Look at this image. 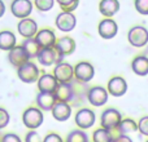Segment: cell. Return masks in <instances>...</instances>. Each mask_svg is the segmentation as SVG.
<instances>
[{
  "label": "cell",
  "mask_w": 148,
  "mask_h": 142,
  "mask_svg": "<svg viewBox=\"0 0 148 142\" xmlns=\"http://www.w3.org/2000/svg\"><path fill=\"white\" fill-rule=\"evenodd\" d=\"M44 122L43 111L39 110L38 107H29L23 111L22 114V123L26 128L31 131H35L39 128Z\"/></svg>",
  "instance_id": "cell-1"
},
{
  "label": "cell",
  "mask_w": 148,
  "mask_h": 142,
  "mask_svg": "<svg viewBox=\"0 0 148 142\" xmlns=\"http://www.w3.org/2000/svg\"><path fill=\"white\" fill-rule=\"evenodd\" d=\"M113 137L110 135V131H107L104 128H99L92 135V142H112Z\"/></svg>",
  "instance_id": "cell-28"
},
{
  "label": "cell",
  "mask_w": 148,
  "mask_h": 142,
  "mask_svg": "<svg viewBox=\"0 0 148 142\" xmlns=\"http://www.w3.org/2000/svg\"><path fill=\"white\" fill-rule=\"evenodd\" d=\"M122 120V115L118 110L113 109H107L105 111H103L101 118H100V124H101V128L107 131H116L118 127V124Z\"/></svg>",
  "instance_id": "cell-3"
},
{
  "label": "cell",
  "mask_w": 148,
  "mask_h": 142,
  "mask_svg": "<svg viewBox=\"0 0 148 142\" xmlns=\"http://www.w3.org/2000/svg\"><path fill=\"white\" fill-rule=\"evenodd\" d=\"M10 12L20 20L27 18L33 12V3L30 0H13L10 4Z\"/></svg>",
  "instance_id": "cell-10"
},
{
  "label": "cell",
  "mask_w": 148,
  "mask_h": 142,
  "mask_svg": "<svg viewBox=\"0 0 148 142\" xmlns=\"http://www.w3.org/2000/svg\"><path fill=\"white\" fill-rule=\"evenodd\" d=\"M4 13H5V5H4V3L0 0V18L4 16Z\"/></svg>",
  "instance_id": "cell-40"
},
{
  "label": "cell",
  "mask_w": 148,
  "mask_h": 142,
  "mask_svg": "<svg viewBox=\"0 0 148 142\" xmlns=\"http://www.w3.org/2000/svg\"><path fill=\"white\" fill-rule=\"evenodd\" d=\"M57 102H66L72 103L74 99V91L72 83H59L57 88L53 92Z\"/></svg>",
  "instance_id": "cell-17"
},
{
  "label": "cell",
  "mask_w": 148,
  "mask_h": 142,
  "mask_svg": "<svg viewBox=\"0 0 148 142\" xmlns=\"http://www.w3.org/2000/svg\"><path fill=\"white\" fill-rule=\"evenodd\" d=\"M135 9L143 16H148V0H135L134 1Z\"/></svg>",
  "instance_id": "cell-31"
},
{
  "label": "cell",
  "mask_w": 148,
  "mask_h": 142,
  "mask_svg": "<svg viewBox=\"0 0 148 142\" xmlns=\"http://www.w3.org/2000/svg\"><path fill=\"white\" fill-rule=\"evenodd\" d=\"M77 18L73 13L61 12L56 17V27L62 32H70L75 28Z\"/></svg>",
  "instance_id": "cell-12"
},
{
  "label": "cell",
  "mask_w": 148,
  "mask_h": 142,
  "mask_svg": "<svg viewBox=\"0 0 148 142\" xmlns=\"http://www.w3.org/2000/svg\"><path fill=\"white\" fill-rule=\"evenodd\" d=\"M36 106H38L39 110L42 111H51L52 107L56 103V97H55L53 93H43V92H39L36 94Z\"/></svg>",
  "instance_id": "cell-22"
},
{
  "label": "cell",
  "mask_w": 148,
  "mask_h": 142,
  "mask_svg": "<svg viewBox=\"0 0 148 142\" xmlns=\"http://www.w3.org/2000/svg\"><path fill=\"white\" fill-rule=\"evenodd\" d=\"M73 85V91H74V99L72 102V105L74 106H78L81 105L83 101H87V94H88V87H87V83H82V81L74 80L72 81Z\"/></svg>",
  "instance_id": "cell-20"
},
{
  "label": "cell",
  "mask_w": 148,
  "mask_h": 142,
  "mask_svg": "<svg viewBox=\"0 0 148 142\" xmlns=\"http://www.w3.org/2000/svg\"><path fill=\"white\" fill-rule=\"evenodd\" d=\"M97 32L103 39H113L118 32V25L112 18H104L97 26Z\"/></svg>",
  "instance_id": "cell-14"
},
{
  "label": "cell",
  "mask_w": 148,
  "mask_h": 142,
  "mask_svg": "<svg viewBox=\"0 0 148 142\" xmlns=\"http://www.w3.org/2000/svg\"><path fill=\"white\" fill-rule=\"evenodd\" d=\"M117 131L120 135H126L127 136L129 133H133L138 131V123L135 120H133L131 118H126V119H122L121 123L118 124Z\"/></svg>",
  "instance_id": "cell-26"
},
{
  "label": "cell",
  "mask_w": 148,
  "mask_h": 142,
  "mask_svg": "<svg viewBox=\"0 0 148 142\" xmlns=\"http://www.w3.org/2000/svg\"><path fill=\"white\" fill-rule=\"evenodd\" d=\"M95 120H96L95 112L90 109H86V107L78 110V111L75 112V116H74V122H75L77 127L82 131L92 128L95 124Z\"/></svg>",
  "instance_id": "cell-5"
},
{
  "label": "cell",
  "mask_w": 148,
  "mask_h": 142,
  "mask_svg": "<svg viewBox=\"0 0 148 142\" xmlns=\"http://www.w3.org/2000/svg\"><path fill=\"white\" fill-rule=\"evenodd\" d=\"M107 91L113 97H122L127 92V83L121 76H113L108 81Z\"/></svg>",
  "instance_id": "cell-11"
},
{
  "label": "cell",
  "mask_w": 148,
  "mask_h": 142,
  "mask_svg": "<svg viewBox=\"0 0 148 142\" xmlns=\"http://www.w3.org/2000/svg\"><path fill=\"white\" fill-rule=\"evenodd\" d=\"M127 40L135 48H142V47L148 44V30L143 26H134L127 32Z\"/></svg>",
  "instance_id": "cell-4"
},
{
  "label": "cell",
  "mask_w": 148,
  "mask_h": 142,
  "mask_svg": "<svg viewBox=\"0 0 148 142\" xmlns=\"http://www.w3.org/2000/svg\"><path fill=\"white\" fill-rule=\"evenodd\" d=\"M146 142H148V140H147V141H146Z\"/></svg>",
  "instance_id": "cell-41"
},
{
  "label": "cell",
  "mask_w": 148,
  "mask_h": 142,
  "mask_svg": "<svg viewBox=\"0 0 148 142\" xmlns=\"http://www.w3.org/2000/svg\"><path fill=\"white\" fill-rule=\"evenodd\" d=\"M21 47H22V48L26 51V53L29 54V57H30V58H36L39 51H40V47L38 45V43H36V40L34 38L23 39Z\"/></svg>",
  "instance_id": "cell-27"
},
{
  "label": "cell",
  "mask_w": 148,
  "mask_h": 142,
  "mask_svg": "<svg viewBox=\"0 0 148 142\" xmlns=\"http://www.w3.org/2000/svg\"><path fill=\"white\" fill-rule=\"evenodd\" d=\"M53 76L59 83H72L74 80V67L68 62H60L55 65Z\"/></svg>",
  "instance_id": "cell-9"
},
{
  "label": "cell",
  "mask_w": 148,
  "mask_h": 142,
  "mask_svg": "<svg viewBox=\"0 0 148 142\" xmlns=\"http://www.w3.org/2000/svg\"><path fill=\"white\" fill-rule=\"evenodd\" d=\"M108 91L104 88V87H92V88L88 89V94H87V101L95 107H100L104 106L108 102Z\"/></svg>",
  "instance_id": "cell-8"
},
{
  "label": "cell",
  "mask_w": 148,
  "mask_h": 142,
  "mask_svg": "<svg viewBox=\"0 0 148 142\" xmlns=\"http://www.w3.org/2000/svg\"><path fill=\"white\" fill-rule=\"evenodd\" d=\"M16 43H17V39H16V35L12 31H0V49L1 51L9 52L10 49H13L16 47Z\"/></svg>",
  "instance_id": "cell-24"
},
{
  "label": "cell",
  "mask_w": 148,
  "mask_h": 142,
  "mask_svg": "<svg viewBox=\"0 0 148 142\" xmlns=\"http://www.w3.org/2000/svg\"><path fill=\"white\" fill-rule=\"evenodd\" d=\"M25 142H43V140L36 131H30V132L26 133Z\"/></svg>",
  "instance_id": "cell-34"
},
{
  "label": "cell",
  "mask_w": 148,
  "mask_h": 142,
  "mask_svg": "<svg viewBox=\"0 0 148 142\" xmlns=\"http://www.w3.org/2000/svg\"><path fill=\"white\" fill-rule=\"evenodd\" d=\"M36 60H38V62L42 66L46 67L64 62V57L59 56L55 48H42L39 51L38 56H36Z\"/></svg>",
  "instance_id": "cell-7"
},
{
  "label": "cell",
  "mask_w": 148,
  "mask_h": 142,
  "mask_svg": "<svg viewBox=\"0 0 148 142\" xmlns=\"http://www.w3.org/2000/svg\"><path fill=\"white\" fill-rule=\"evenodd\" d=\"M38 89L39 92H43V93H53L55 89L59 85V81L56 80L53 75L51 74H43V75L39 76L38 81Z\"/></svg>",
  "instance_id": "cell-18"
},
{
  "label": "cell",
  "mask_w": 148,
  "mask_h": 142,
  "mask_svg": "<svg viewBox=\"0 0 148 142\" xmlns=\"http://www.w3.org/2000/svg\"><path fill=\"white\" fill-rule=\"evenodd\" d=\"M17 75H18V79H20L22 83H26V84H33V83H36L40 76V72H39V69L34 62L29 61L26 62L25 65L20 66L17 69Z\"/></svg>",
  "instance_id": "cell-2"
},
{
  "label": "cell",
  "mask_w": 148,
  "mask_h": 142,
  "mask_svg": "<svg viewBox=\"0 0 148 142\" xmlns=\"http://www.w3.org/2000/svg\"><path fill=\"white\" fill-rule=\"evenodd\" d=\"M95 69L90 62L81 61L74 66V79L82 83H88L94 79Z\"/></svg>",
  "instance_id": "cell-6"
},
{
  "label": "cell",
  "mask_w": 148,
  "mask_h": 142,
  "mask_svg": "<svg viewBox=\"0 0 148 142\" xmlns=\"http://www.w3.org/2000/svg\"><path fill=\"white\" fill-rule=\"evenodd\" d=\"M65 142H88V136L84 131L82 129H75L68 135Z\"/></svg>",
  "instance_id": "cell-29"
},
{
  "label": "cell",
  "mask_w": 148,
  "mask_h": 142,
  "mask_svg": "<svg viewBox=\"0 0 148 142\" xmlns=\"http://www.w3.org/2000/svg\"><path fill=\"white\" fill-rule=\"evenodd\" d=\"M99 10L104 17H113L120 10V1L118 0H101L99 4Z\"/></svg>",
  "instance_id": "cell-23"
},
{
  "label": "cell",
  "mask_w": 148,
  "mask_h": 142,
  "mask_svg": "<svg viewBox=\"0 0 148 142\" xmlns=\"http://www.w3.org/2000/svg\"><path fill=\"white\" fill-rule=\"evenodd\" d=\"M8 61L10 62L12 66H14L16 69H18L20 66L25 65L26 62L30 61V57L26 53V51L22 48V47H17L16 45L13 49H10L8 52Z\"/></svg>",
  "instance_id": "cell-15"
},
{
  "label": "cell",
  "mask_w": 148,
  "mask_h": 142,
  "mask_svg": "<svg viewBox=\"0 0 148 142\" xmlns=\"http://www.w3.org/2000/svg\"><path fill=\"white\" fill-rule=\"evenodd\" d=\"M9 120H10L9 112H8L5 109L0 107V131L4 129V128L9 124Z\"/></svg>",
  "instance_id": "cell-32"
},
{
  "label": "cell",
  "mask_w": 148,
  "mask_h": 142,
  "mask_svg": "<svg viewBox=\"0 0 148 142\" xmlns=\"http://www.w3.org/2000/svg\"><path fill=\"white\" fill-rule=\"evenodd\" d=\"M0 142H22L20 138V136L16 135V133H5L1 137Z\"/></svg>",
  "instance_id": "cell-35"
},
{
  "label": "cell",
  "mask_w": 148,
  "mask_h": 142,
  "mask_svg": "<svg viewBox=\"0 0 148 142\" xmlns=\"http://www.w3.org/2000/svg\"><path fill=\"white\" fill-rule=\"evenodd\" d=\"M17 30L22 38L29 39V38H35V35L38 34V25L33 18H23L20 20L17 25Z\"/></svg>",
  "instance_id": "cell-13"
},
{
  "label": "cell",
  "mask_w": 148,
  "mask_h": 142,
  "mask_svg": "<svg viewBox=\"0 0 148 142\" xmlns=\"http://www.w3.org/2000/svg\"><path fill=\"white\" fill-rule=\"evenodd\" d=\"M112 142H133V140L126 135H118L117 137H113Z\"/></svg>",
  "instance_id": "cell-38"
},
{
  "label": "cell",
  "mask_w": 148,
  "mask_h": 142,
  "mask_svg": "<svg viewBox=\"0 0 148 142\" xmlns=\"http://www.w3.org/2000/svg\"><path fill=\"white\" fill-rule=\"evenodd\" d=\"M51 112L52 116L57 122H66L72 116V106H70V103H66V102H56L55 106L52 107Z\"/></svg>",
  "instance_id": "cell-21"
},
{
  "label": "cell",
  "mask_w": 148,
  "mask_h": 142,
  "mask_svg": "<svg viewBox=\"0 0 148 142\" xmlns=\"http://www.w3.org/2000/svg\"><path fill=\"white\" fill-rule=\"evenodd\" d=\"M55 1H57L60 4V7H66V5H69V4H72V3L74 1V0H55Z\"/></svg>",
  "instance_id": "cell-39"
},
{
  "label": "cell",
  "mask_w": 148,
  "mask_h": 142,
  "mask_svg": "<svg viewBox=\"0 0 148 142\" xmlns=\"http://www.w3.org/2000/svg\"><path fill=\"white\" fill-rule=\"evenodd\" d=\"M55 0H34V5L40 12H48L53 8Z\"/></svg>",
  "instance_id": "cell-30"
},
{
  "label": "cell",
  "mask_w": 148,
  "mask_h": 142,
  "mask_svg": "<svg viewBox=\"0 0 148 142\" xmlns=\"http://www.w3.org/2000/svg\"><path fill=\"white\" fill-rule=\"evenodd\" d=\"M138 131L143 136H147V137H148V115L139 119V122H138Z\"/></svg>",
  "instance_id": "cell-33"
},
{
  "label": "cell",
  "mask_w": 148,
  "mask_h": 142,
  "mask_svg": "<svg viewBox=\"0 0 148 142\" xmlns=\"http://www.w3.org/2000/svg\"><path fill=\"white\" fill-rule=\"evenodd\" d=\"M131 70L139 76L148 75V58L146 56H138L131 62Z\"/></svg>",
  "instance_id": "cell-25"
},
{
  "label": "cell",
  "mask_w": 148,
  "mask_h": 142,
  "mask_svg": "<svg viewBox=\"0 0 148 142\" xmlns=\"http://www.w3.org/2000/svg\"><path fill=\"white\" fill-rule=\"evenodd\" d=\"M78 4H79V0H74V1L72 3V4L66 5V7H62V12H68V13H73L74 10L78 8Z\"/></svg>",
  "instance_id": "cell-37"
},
{
  "label": "cell",
  "mask_w": 148,
  "mask_h": 142,
  "mask_svg": "<svg viewBox=\"0 0 148 142\" xmlns=\"http://www.w3.org/2000/svg\"><path fill=\"white\" fill-rule=\"evenodd\" d=\"M55 49H56L57 54L61 57H66L69 54H72L74 51H75V41L74 39L69 38V36H65V38H60L57 39L56 45H55Z\"/></svg>",
  "instance_id": "cell-19"
},
{
  "label": "cell",
  "mask_w": 148,
  "mask_h": 142,
  "mask_svg": "<svg viewBox=\"0 0 148 142\" xmlns=\"http://www.w3.org/2000/svg\"><path fill=\"white\" fill-rule=\"evenodd\" d=\"M43 142H64L61 136L57 133H48L46 137L43 138Z\"/></svg>",
  "instance_id": "cell-36"
},
{
  "label": "cell",
  "mask_w": 148,
  "mask_h": 142,
  "mask_svg": "<svg viewBox=\"0 0 148 142\" xmlns=\"http://www.w3.org/2000/svg\"><path fill=\"white\" fill-rule=\"evenodd\" d=\"M38 43V45L42 48H55L56 45V41H57V38L55 35V32L49 28H43V30L38 31V34L35 35L34 38Z\"/></svg>",
  "instance_id": "cell-16"
}]
</instances>
